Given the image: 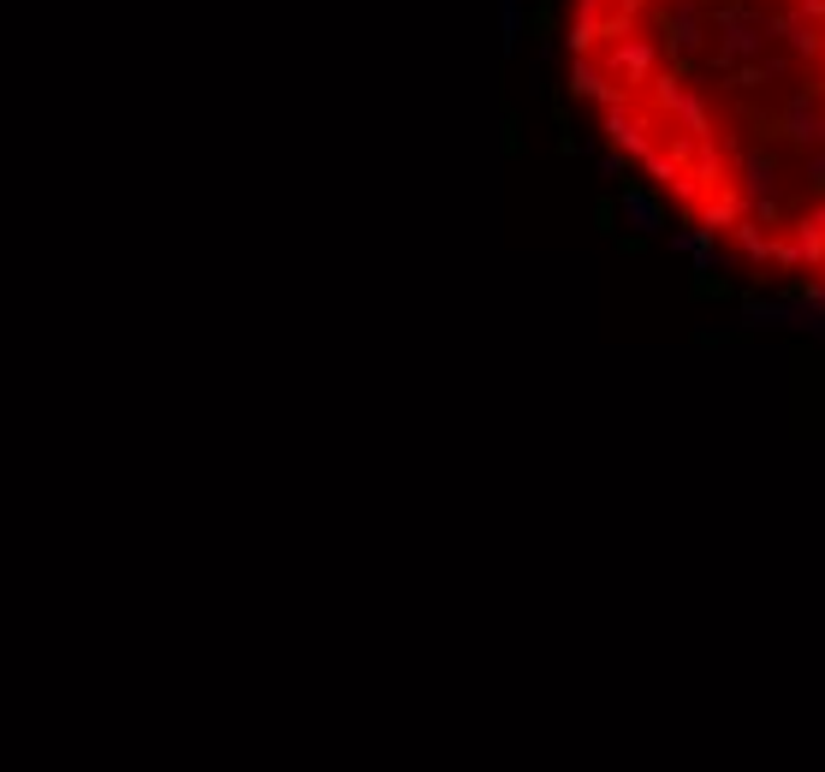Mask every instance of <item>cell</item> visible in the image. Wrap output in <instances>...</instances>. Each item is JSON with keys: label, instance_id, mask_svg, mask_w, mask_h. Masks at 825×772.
I'll return each instance as SVG.
<instances>
[{"label": "cell", "instance_id": "4", "mask_svg": "<svg viewBox=\"0 0 825 772\" xmlns=\"http://www.w3.org/2000/svg\"><path fill=\"white\" fill-rule=\"evenodd\" d=\"M690 298H695V303H731L736 285H731L718 268H707V273H690Z\"/></svg>", "mask_w": 825, "mask_h": 772}, {"label": "cell", "instance_id": "7", "mask_svg": "<svg viewBox=\"0 0 825 772\" xmlns=\"http://www.w3.org/2000/svg\"><path fill=\"white\" fill-rule=\"evenodd\" d=\"M523 37V0H505V42Z\"/></svg>", "mask_w": 825, "mask_h": 772}, {"label": "cell", "instance_id": "9", "mask_svg": "<svg viewBox=\"0 0 825 772\" xmlns=\"http://www.w3.org/2000/svg\"><path fill=\"white\" fill-rule=\"evenodd\" d=\"M695 238H701V227H683V232H672V238H665V244H672L677 255H690V250H695Z\"/></svg>", "mask_w": 825, "mask_h": 772}, {"label": "cell", "instance_id": "2", "mask_svg": "<svg viewBox=\"0 0 825 772\" xmlns=\"http://www.w3.org/2000/svg\"><path fill=\"white\" fill-rule=\"evenodd\" d=\"M617 202H624V220H630L635 232L653 238V232L665 227V197L647 191V179H624V184H617Z\"/></svg>", "mask_w": 825, "mask_h": 772}, {"label": "cell", "instance_id": "5", "mask_svg": "<svg viewBox=\"0 0 825 772\" xmlns=\"http://www.w3.org/2000/svg\"><path fill=\"white\" fill-rule=\"evenodd\" d=\"M529 30H535V37H559V7H553V0H535V12H529Z\"/></svg>", "mask_w": 825, "mask_h": 772}, {"label": "cell", "instance_id": "3", "mask_svg": "<svg viewBox=\"0 0 825 772\" xmlns=\"http://www.w3.org/2000/svg\"><path fill=\"white\" fill-rule=\"evenodd\" d=\"M731 238H736V250H743L754 268H766V262H772V244H778V238L766 232V220L754 214V209H748V214H743V220H736V227H731Z\"/></svg>", "mask_w": 825, "mask_h": 772}, {"label": "cell", "instance_id": "6", "mask_svg": "<svg viewBox=\"0 0 825 772\" xmlns=\"http://www.w3.org/2000/svg\"><path fill=\"white\" fill-rule=\"evenodd\" d=\"M617 220H624V202H617V197H600V202H594V232H606V238H612V232H617Z\"/></svg>", "mask_w": 825, "mask_h": 772}, {"label": "cell", "instance_id": "1", "mask_svg": "<svg viewBox=\"0 0 825 772\" xmlns=\"http://www.w3.org/2000/svg\"><path fill=\"white\" fill-rule=\"evenodd\" d=\"M594 60L606 66V78L617 83V90L642 96V90H647V78L660 72V42H653V37H617V42L600 48Z\"/></svg>", "mask_w": 825, "mask_h": 772}, {"label": "cell", "instance_id": "10", "mask_svg": "<svg viewBox=\"0 0 825 772\" xmlns=\"http://www.w3.org/2000/svg\"><path fill=\"white\" fill-rule=\"evenodd\" d=\"M617 250H624V255H642V250H647V232H624V238H617Z\"/></svg>", "mask_w": 825, "mask_h": 772}, {"label": "cell", "instance_id": "8", "mask_svg": "<svg viewBox=\"0 0 825 772\" xmlns=\"http://www.w3.org/2000/svg\"><path fill=\"white\" fill-rule=\"evenodd\" d=\"M807 184H814V191L825 197V149H819V154H807Z\"/></svg>", "mask_w": 825, "mask_h": 772}]
</instances>
